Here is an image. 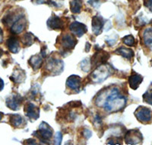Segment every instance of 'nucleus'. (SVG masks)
<instances>
[{
	"label": "nucleus",
	"mask_w": 152,
	"mask_h": 145,
	"mask_svg": "<svg viewBox=\"0 0 152 145\" xmlns=\"http://www.w3.org/2000/svg\"><path fill=\"white\" fill-rule=\"evenodd\" d=\"M126 97L119 93L117 88L114 87L110 90L102 91L97 97L96 103L99 106L104 107L106 111L110 112H118L126 105Z\"/></svg>",
	"instance_id": "nucleus-1"
},
{
	"label": "nucleus",
	"mask_w": 152,
	"mask_h": 145,
	"mask_svg": "<svg viewBox=\"0 0 152 145\" xmlns=\"http://www.w3.org/2000/svg\"><path fill=\"white\" fill-rule=\"evenodd\" d=\"M53 134V130L45 122H43L40 125L39 129L34 132V135L37 137L40 141H45V143H47V141H49L52 138Z\"/></svg>",
	"instance_id": "nucleus-2"
},
{
	"label": "nucleus",
	"mask_w": 152,
	"mask_h": 145,
	"mask_svg": "<svg viewBox=\"0 0 152 145\" xmlns=\"http://www.w3.org/2000/svg\"><path fill=\"white\" fill-rule=\"evenodd\" d=\"M135 117L142 123H148L152 120V112L145 106H139L134 112Z\"/></svg>",
	"instance_id": "nucleus-3"
},
{
	"label": "nucleus",
	"mask_w": 152,
	"mask_h": 145,
	"mask_svg": "<svg viewBox=\"0 0 152 145\" xmlns=\"http://www.w3.org/2000/svg\"><path fill=\"white\" fill-rule=\"evenodd\" d=\"M110 74V71L109 68L101 65L100 66H98L96 70L92 73L91 77L94 81L99 83V82L104 81L107 77H109Z\"/></svg>",
	"instance_id": "nucleus-4"
},
{
	"label": "nucleus",
	"mask_w": 152,
	"mask_h": 145,
	"mask_svg": "<svg viewBox=\"0 0 152 145\" xmlns=\"http://www.w3.org/2000/svg\"><path fill=\"white\" fill-rule=\"evenodd\" d=\"M142 135L138 129L129 130L125 135V141L127 144H138L142 141Z\"/></svg>",
	"instance_id": "nucleus-5"
},
{
	"label": "nucleus",
	"mask_w": 152,
	"mask_h": 145,
	"mask_svg": "<svg viewBox=\"0 0 152 145\" xmlns=\"http://www.w3.org/2000/svg\"><path fill=\"white\" fill-rule=\"evenodd\" d=\"M110 55L107 52H104V51H100L97 52V53L94 54V56L91 59V64L93 66H101V65L105 64L107 62V59H109Z\"/></svg>",
	"instance_id": "nucleus-6"
},
{
	"label": "nucleus",
	"mask_w": 152,
	"mask_h": 145,
	"mask_svg": "<svg viewBox=\"0 0 152 145\" xmlns=\"http://www.w3.org/2000/svg\"><path fill=\"white\" fill-rule=\"evenodd\" d=\"M27 25V21L22 15L20 17L15 21L11 26V32L14 34H18L21 33L24 30L25 27Z\"/></svg>",
	"instance_id": "nucleus-7"
},
{
	"label": "nucleus",
	"mask_w": 152,
	"mask_h": 145,
	"mask_svg": "<svg viewBox=\"0 0 152 145\" xmlns=\"http://www.w3.org/2000/svg\"><path fill=\"white\" fill-rule=\"evenodd\" d=\"M24 112L30 119L36 120L40 116V109L33 103H29L24 106Z\"/></svg>",
	"instance_id": "nucleus-8"
},
{
	"label": "nucleus",
	"mask_w": 152,
	"mask_h": 145,
	"mask_svg": "<svg viewBox=\"0 0 152 145\" xmlns=\"http://www.w3.org/2000/svg\"><path fill=\"white\" fill-rule=\"evenodd\" d=\"M69 29L75 36L78 37L83 36L88 31V28L85 24H81L78 21H74L69 26Z\"/></svg>",
	"instance_id": "nucleus-9"
},
{
	"label": "nucleus",
	"mask_w": 152,
	"mask_h": 145,
	"mask_svg": "<svg viewBox=\"0 0 152 145\" xmlns=\"http://www.w3.org/2000/svg\"><path fill=\"white\" fill-rule=\"evenodd\" d=\"M22 102V97L20 95L15 94L8 97L6 100V106L12 110H18Z\"/></svg>",
	"instance_id": "nucleus-10"
},
{
	"label": "nucleus",
	"mask_w": 152,
	"mask_h": 145,
	"mask_svg": "<svg viewBox=\"0 0 152 145\" xmlns=\"http://www.w3.org/2000/svg\"><path fill=\"white\" fill-rule=\"evenodd\" d=\"M81 85V79L78 75L72 74L70 77H69L66 81V86L69 89L72 90H77L78 91Z\"/></svg>",
	"instance_id": "nucleus-11"
},
{
	"label": "nucleus",
	"mask_w": 152,
	"mask_h": 145,
	"mask_svg": "<svg viewBox=\"0 0 152 145\" xmlns=\"http://www.w3.org/2000/svg\"><path fill=\"white\" fill-rule=\"evenodd\" d=\"M47 26L53 30H62L64 27V23L60 17L53 15L47 21Z\"/></svg>",
	"instance_id": "nucleus-12"
},
{
	"label": "nucleus",
	"mask_w": 152,
	"mask_h": 145,
	"mask_svg": "<svg viewBox=\"0 0 152 145\" xmlns=\"http://www.w3.org/2000/svg\"><path fill=\"white\" fill-rule=\"evenodd\" d=\"M61 44L66 50H71L75 47L77 44V40L72 35L66 34L61 38Z\"/></svg>",
	"instance_id": "nucleus-13"
},
{
	"label": "nucleus",
	"mask_w": 152,
	"mask_h": 145,
	"mask_svg": "<svg viewBox=\"0 0 152 145\" xmlns=\"http://www.w3.org/2000/svg\"><path fill=\"white\" fill-rule=\"evenodd\" d=\"M104 25V20L101 17L94 16L92 19V31L95 35H99L102 32L103 27Z\"/></svg>",
	"instance_id": "nucleus-14"
},
{
	"label": "nucleus",
	"mask_w": 152,
	"mask_h": 145,
	"mask_svg": "<svg viewBox=\"0 0 152 145\" xmlns=\"http://www.w3.org/2000/svg\"><path fill=\"white\" fill-rule=\"evenodd\" d=\"M6 45L9 51L12 53H18L20 50V43L16 36H12L9 37L7 40Z\"/></svg>",
	"instance_id": "nucleus-15"
},
{
	"label": "nucleus",
	"mask_w": 152,
	"mask_h": 145,
	"mask_svg": "<svg viewBox=\"0 0 152 145\" xmlns=\"http://www.w3.org/2000/svg\"><path fill=\"white\" fill-rule=\"evenodd\" d=\"M142 81H143V78L142 75L136 74V73L132 74L129 78V84L130 87L133 90H136L139 85L142 82Z\"/></svg>",
	"instance_id": "nucleus-16"
},
{
	"label": "nucleus",
	"mask_w": 152,
	"mask_h": 145,
	"mask_svg": "<svg viewBox=\"0 0 152 145\" xmlns=\"http://www.w3.org/2000/svg\"><path fill=\"white\" fill-rule=\"evenodd\" d=\"M30 66L33 68L34 70H37L40 68L43 63V56L42 55H33L28 61Z\"/></svg>",
	"instance_id": "nucleus-17"
},
{
	"label": "nucleus",
	"mask_w": 152,
	"mask_h": 145,
	"mask_svg": "<svg viewBox=\"0 0 152 145\" xmlns=\"http://www.w3.org/2000/svg\"><path fill=\"white\" fill-rule=\"evenodd\" d=\"M115 52L119 54V55H121L122 56H123V57L126 58V59H129V60H130V59L134 56V52H133V50H131V49L126 48V47H119V48H118L117 50L115 51Z\"/></svg>",
	"instance_id": "nucleus-18"
},
{
	"label": "nucleus",
	"mask_w": 152,
	"mask_h": 145,
	"mask_svg": "<svg viewBox=\"0 0 152 145\" xmlns=\"http://www.w3.org/2000/svg\"><path fill=\"white\" fill-rule=\"evenodd\" d=\"M11 79L15 83H21L25 79V73L21 69H16L15 72L13 73Z\"/></svg>",
	"instance_id": "nucleus-19"
},
{
	"label": "nucleus",
	"mask_w": 152,
	"mask_h": 145,
	"mask_svg": "<svg viewBox=\"0 0 152 145\" xmlns=\"http://www.w3.org/2000/svg\"><path fill=\"white\" fill-rule=\"evenodd\" d=\"M143 40L145 45L152 48V28H147L144 31Z\"/></svg>",
	"instance_id": "nucleus-20"
},
{
	"label": "nucleus",
	"mask_w": 152,
	"mask_h": 145,
	"mask_svg": "<svg viewBox=\"0 0 152 145\" xmlns=\"http://www.w3.org/2000/svg\"><path fill=\"white\" fill-rule=\"evenodd\" d=\"M82 9V1L81 0H72L70 2V9L75 14L80 13Z\"/></svg>",
	"instance_id": "nucleus-21"
},
{
	"label": "nucleus",
	"mask_w": 152,
	"mask_h": 145,
	"mask_svg": "<svg viewBox=\"0 0 152 145\" xmlns=\"http://www.w3.org/2000/svg\"><path fill=\"white\" fill-rule=\"evenodd\" d=\"M9 122L15 128H18L23 122V118L20 115H11L9 117Z\"/></svg>",
	"instance_id": "nucleus-22"
},
{
	"label": "nucleus",
	"mask_w": 152,
	"mask_h": 145,
	"mask_svg": "<svg viewBox=\"0 0 152 145\" xmlns=\"http://www.w3.org/2000/svg\"><path fill=\"white\" fill-rule=\"evenodd\" d=\"M34 36L32 34L26 33L22 38L23 44L27 47H30L34 43Z\"/></svg>",
	"instance_id": "nucleus-23"
},
{
	"label": "nucleus",
	"mask_w": 152,
	"mask_h": 145,
	"mask_svg": "<svg viewBox=\"0 0 152 145\" xmlns=\"http://www.w3.org/2000/svg\"><path fill=\"white\" fill-rule=\"evenodd\" d=\"M123 41L126 45L129 46V47H133L135 44V38L132 35H129V36H126L125 37H123Z\"/></svg>",
	"instance_id": "nucleus-24"
},
{
	"label": "nucleus",
	"mask_w": 152,
	"mask_h": 145,
	"mask_svg": "<svg viewBox=\"0 0 152 145\" xmlns=\"http://www.w3.org/2000/svg\"><path fill=\"white\" fill-rule=\"evenodd\" d=\"M143 100L145 103L152 105V89L148 90L143 94Z\"/></svg>",
	"instance_id": "nucleus-25"
},
{
	"label": "nucleus",
	"mask_w": 152,
	"mask_h": 145,
	"mask_svg": "<svg viewBox=\"0 0 152 145\" xmlns=\"http://www.w3.org/2000/svg\"><path fill=\"white\" fill-rule=\"evenodd\" d=\"M62 135L61 132H57L56 135L55 136V144H60L62 142Z\"/></svg>",
	"instance_id": "nucleus-26"
},
{
	"label": "nucleus",
	"mask_w": 152,
	"mask_h": 145,
	"mask_svg": "<svg viewBox=\"0 0 152 145\" xmlns=\"http://www.w3.org/2000/svg\"><path fill=\"white\" fill-rule=\"evenodd\" d=\"M144 4L152 12V0H144Z\"/></svg>",
	"instance_id": "nucleus-27"
},
{
	"label": "nucleus",
	"mask_w": 152,
	"mask_h": 145,
	"mask_svg": "<svg viewBox=\"0 0 152 145\" xmlns=\"http://www.w3.org/2000/svg\"><path fill=\"white\" fill-rule=\"evenodd\" d=\"M3 40V31H2V28H0V43H2Z\"/></svg>",
	"instance_id": "nucleus-28"
},
{
	"label": "nucleus",
	"mask_w": 152,
	"mask_h": 145,
	"mask_svg": "<svg viewBox=\"0 0 152 145\" xmlns=\"http://www.w3.org/2000/svg\"><path fill=\"white\" fill-rule=\"evenodd\" d=\"M4 88V81L2 78H0V91L3 90Z\"/></svg>",
	"instance_id": "nucleus-29"
},
{
	"label": "nucleus",
	"mask_w": 152,
	"mask_h": 145,
	"mask_svg": "<svg viewBox=\"0 0 152 145\" xmlns=\"http://www.w3.org/2000/svg\"><path fill=\"white\" fill-rule=\"evenodd\" d=\"M36 2L38 4H43V3H47V0H36Z\"/></svg>",
	"instance_id": "nucleus-30"
},
{
	"label": "nucleus",
	"mask_w": 152,
	"mask_h": 145,
	"mask_svg": "<svg viewBox=\"0 0 152 145\" xmlns=\"http://www.w3.org/2000/svg\"><path fill=\"white\" fill-rule=\"evenodd\" d=\"M3 112H0V122H1V120H2V117H3Z\"/></svg>",
	"instance_id": "nucleus-31"
},
{
	"label": "nucleus",
	"mask_w": 152,
	"mask_h": 145,
	"mask_svg": "<svg viewBox=\"0 0 152 145\" xmlns=\"http://www.w3.org/2000/svg\"><path fill=\"white\" fill-rule=\"evenodd\" d=\"M2 54H3V50H2V49H0V58L2 57Z\"/></svg>",
	"instance_id": "nucleus-32"
}]
</instances>
